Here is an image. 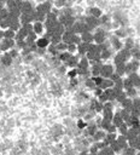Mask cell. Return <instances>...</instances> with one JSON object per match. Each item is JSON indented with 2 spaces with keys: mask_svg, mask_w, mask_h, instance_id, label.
I'll return each instance as SVG.
<instances>
[{
  "mask_svg": "<svg viewBox=\"0 0 140 155\" xmlns=\"http://www.w3.org/2000/svg\"><path fill=\"white\" fill-rule=\"evenodd\" d=\"M45 2H47V0H39V3L41 4V3H45Z\"/></svg>",
  "mask_w": 140,
  "mask_h": 155,
  "instance_id": "9f6ffc18",
  "label": "cell"
},
{
  "mask_svg": "<svg viewBox=\"0 0 140 155\" xmlns=\"http://www.w3.org/2000/svg\"><path fill=\"white\" fill-rule=\"evenodd\" d=\"M114 85H115V83L111 80V79H104L103 80V83L98 86V87H100L103 91H105L106 89H110V87H114Z\"/></svg>",
  "mask_w": 140,
  "mask_h": 155,
  "instance_id": "9a60e30c",
  "label": "cell"
},
{
  "mask_svg": "<svg viewBox=\"0 0 140 155\" xmlns=\"http://www.w3.org/2000/svg\"><path fill=\"white\" fill-rule=\"evenodd\" d=\"M53 8L58 9V10H63L65 8V0H54Z\"/></svg>",
  "mask_w": 140,
  "mask_h": 155,
  "instance_id": "83f0119b",
  "label": "cell"
},
{
  "mask_svg": "<svg viewBox=\"0 0 140 155\" xmlns=\"http://www.w3.org/2000/svg\"><path fill=\"white\" fill-rule=\"evenodd\" d=\"M115 35H116L118 39H126V38H128L127 28H124V27H120L118 29H116V30H115Z\"/></svg>",
  "mask_w": 140,
  "mask_h": 155,
  "instance_id": "4fadbf2b",
  "label": "cell"
},
{
  "mask_svg": "<svg viewBox=\"0 0 140 155\" xmlns=\"http://www.w3.org/2000/svg\"><path fill=\"white\" fill-rule=\"evenodd\" d=\"M135 155H140V151H138V153H136V154H135Z\"/></svg>",
  "mask_w": 140,
  "mask_h": 155,
  "instance_id": "94428289",
  "label": "cell"
},
{
  "mask_svg": "<svg viewBox=\"0 0 140 155\" xmlns=\"http://www.w3.org/2000/svg\"><path fill=\"white\" fill-rule=\"evenodd\" d=\"M97 155H106V153H105L104 150H99V153H98Z\"/></svg>",
  "mask_w": 140,
  "mask_h": 155,
  "instance_id": "11a10c76",
  "label": "cell"
},
{
  "mask_svg": "<svg viewBox=\"0 0 140 155\" xmlns=\"http://www.w3.org/2000/svg\"><path fill=\"white\" fill-rule=\"evenodd\" d=\"M90 59L86 57V56H84L82 58H80V61H79V65H78V68L79 69H90Z\"/></svg>",
  "mask_w": 140,
  "mask_h": 155,
  "instance_id": "7c38bea8",
  "label": "cell"
},
{
  "mask_svg": "<svg viewBox=\"0 0 140 155\" xmlns=\"http://www.w3.org/2000/svg\"><path fill=\"white\" fill-rule=\"evenodd\" d=\"M117 130H118V132H120V134H122V136H126L127 134V132H128V130H129V126L126 124V122H123L120 127H117Z\"/></svg>",
  "mask_w": 140,
  "mask_h": 155,
  "instance_id": "f1b7e54d",
  "label": "cell"
},
{
  "mask_svg": "<svg viewBox=\"0 0 140 155\" xmlns=\"http://www.w3.org/2000/svg\"><path fill=\"white\" fill-rule=\"evenodd\" d=\"M12 62H14V58L10 56L9 52H5L4 55H2V57H0V63L5 67H10L12 64Z\"/></svg>",
  "mask_w": 140,
  "mask_h": 155,
  "instance_id": "5b68a950",
  "label": "cell"
},
{
  "mask_svg": "<svg viewBox=\"0 0 140 155\" xmlns=\"http://www.w3.org/2000/svg\"><path fill=\"white\" fill-rule=\"evenodd\" d=\"M135 154H136V150L130 147H128L126 150H123V155H135Z\"/></svg>",
  "mask_w": 140,
  "mask_h": 155,
  "instance_id": "74e56055",
  "label": "cell"
},
{
  "mask_svg": "<svg viewBox=\"0 0 140 155\" xmlns=\"http://www.w3.org/2000/svg\"><path fill=\"white\" fill-rule=\"evenodd\" d=\"M111 55H112V50H111V47H110V49L104 50V51L100 52V58H102V59H109V58L111 57Z\"/></svg>",
  "mask_w": 140,
  "mask_h": 155,
  "instance_id": "484cf974",
  "label": "cell"
},
{
  "mask_svg": "<svg viewBox=\"0 0 140 155\" xmlns=\"http://www.w3.org/2000/svg\"><path fill=\"white\" fill-rule=\"evenodd\" d=\"M88 155H97V154H91V153H88Z\"/></svg>",
  "mask_w": 140,
  "mask_h": 155,
  "instance_id": "91938a15",
  "label": "cell"
},
{
  "mask_svg": "<svg viewBox=\"0 0 140 155\" xmlns=\"http://www.w3.org/2000/svg\"><path fill=\"white\" fill-rule=\"evenodd\" d=\"M2 97H3V91L0 90V98H2Z\"/></svg>",
  "mask_w": 140,
  "mask_h": 155,
  "instance_id": "680465c9",
  "label": "cell"
},
{
  "mask_svg": "<svg viewBox=\"0 0 140 155\" xmlns=\"http://www.w3.org/2000/svg\"><path fill=\"white\" fill-rule=\"evenodd\" d=\"M62 155H65V154H62Z\"/></svg>",
  "mask_w": 140,
  "mask_h": 155,
  "instance_id": "6125c7cd",
  "label": "cell"
},
{
  "mask_svg": "<svg viewBox=\"0 0 140 155\" xmlns=\"http://www.w3.org/2000/svg\"><path fill=\"white\" fill-rule=\"evenodd\" d=\"M99 22H100V26H105V24H109L110 23V17L106 16V15H103L100 18H99Z\"/></svg>",
  "mask_w": 140,
  "mask_h": 155,
  "instance_id": "836d02e7",
  "label": "cell"
},
{
  "mask_svg": "<svg viewBox=\"0 0 140 155\" xmlns=\"http://www.w3.org/2000/svg\"><path fill=\"white\" fill-rule=\"evenodd\" d=\"M126 93H127V96H128L129 98H132V100H134V98L138 96V92H136L135 87H130V89L126 90Z\"/></svg>",
  "mask_w": 140,
  "mask_h": 155,
  "instance_id": "f546056e",
  "label": "cell"
},
{
  "mask_svg": "<svg viewBox=\"0 0 140 155\" xmlns=\"http://www.w3.org/2000/svg\"><path fill=\"white\" fill-rule=\"evenodd\" d=\"M79 61H80V59L73 55L72 57L69 58V61H68L65 64H66L68 67H70V68H78V65H79Z\"/></svg>",
  "mask_w": 140,
  "mask_h": 155,
  "instance_id": "e0dca14e",
  "label": "cell"
},
{
  "mask_svg": "<svg viewBox=\"0 0 140 155\" xmlns=\"http://www.w3.org/2000/svg\"><path fill=\"white\" fill-rule=\"evenodd\" d=\"M110 148H111L116 154H118V153H121V151H122V150H121V148H120V145H118V143H117V141L111 142V143H110Z\"/></svg>",
  "mask_w": 140,
  "mask_h": 155,
  "instance_id": "d6a6232c",
  "label": "cell"
},
{
  "mask_svg": "<svg viewBox=\"0 0 140 155\" xmlns=\"http://www.w3.org/2000/svg\"><path fill=\"white\" fill-rule=\"evenodd\" d=\"M72 56H73V55L70 53V52H68V51H64V52H60V53H59L58 58H59V61H62V62L66 63V62L69 61V58L72 57Z\"/></svg>",
  "mask_w": 140,
  "mask_h": 155,
  "instance_id": "7402d4cb",
  "label": "cell"
},
{
  "mask_svg": "<svg viewBox=\"0 0 140 155\" xmlns=\"http://www.w3.org/2000/svg\"><path fill=\"white\" fill-rule=\"evenodd\" d=\"M116 131H117V127H116L114 124H111V125H110V127L108 128L106 133H116Z\"/></svg>",
  "mask_w": 140,
  "mask_h": 155,
  "instance_id": "f6af8a7d",
  "label": "cell"
},
{
  "mask_svg": "<svg viewBox=\"0 0 140 155\" xmlns=\"http://www.w3.org/2000/svg\"><path fill=\"white\" fill-rule=\"evenodd\" d=\"M76 51H78V45H75V44H68V52L74 55Z\"/></svg>",
  "mask_w": 140,
  "mask_h": 155,
  "instance_id": "d590c367",
  "label": "cell"
},
{
  "mask_svg": "<svg viewBox=\"0 0 140 155\" xmlns=\"http://www.w3.org/2000/svg\"><path fill=\"white\" fill-rule=\"evenodd\" d=\"M123 122H124V121H123V119H122V116H121L120 113H117V114L114 115V118H112V124H114L116 127H120Z\"/></svg>",
  "mask_w": 140,
  "mask_h": 155,
  "instance_id": "ffe728a7",
  "label": "cell"
},
{
  "mask_svg": "<svg viewBox=\"0 0 140 155\" xmlns=\"http://www.w3.org/2000/svg\"><path fill=\"white\" fill-rule=\"evenodd\" d=\"M9 53H10V56L15 59V58H18V50H16V49H11L10 51H9Z\"/></svg>",
  "mask_w": 140,
  "mask_h": 155,
  "instance_id": "b9f144b4",
  "label": "cell"
},
{
  "mask_svg": "<svg viewBox=\"0 0 140 155\" xmlns=\"http://www.w3.org/2000/svg\"><path fill=\"white\" fill-rule=\"evenodd\" d=\"M130 87H134L133 85V81L129 79V78H126V79H123V89L124 90H128Z\"/></svg>",
  "mask_w": 140,
  "mask_h": 155,
  "instance_id": "1f68e13d",
  "label": "cell"
},
{
  "mask_svg": "<svg viewBox=\"0 0 140 155\" xmlns=\"http://www.w3.org/2000/svg\"><path fill=\"white\" fill-rule=\"evenodd\" d=\"M138 69H140V61L133 58L126 63V74L127 75H129L132 73H136Z\"/></svg>",
  "mask_w": 140,
  "mask_h": 155,
  "instance_id": "7a4b0ae2",
  "label": "cell"
},
{
  "mask_svg": "<svg viewBox=\"0 0 140 155\" xmlns=\"http://www.w3.org/2000/svg\"><path fill=\"white\" fill-rule=\"evenodd\" d=\"M3 39H4V30L0 29V41H2Z\"/></svg>",
  "mask_w": 140,
  "mask_h": 155,
  "instance_id": "db71d44e",
  "label": "cell"
},
{
  "mask_svg": "<svg viewBox=\"0 0 140 155\" xmlns=\"http://www.w3.org/2000/svg\"><path fill=\"white\" fill-rule=\"evenodd\" d=\"M75 154H76V150L69 149V150H66V154H65V155H75Z\"/></svg>",
  "mask_w": 140,
  "mask_h": 155,
  "instance_id": "816d5d0a",
  "label": "cell"
},
{
  "mask_svg": "<svg viewBox=\"0 0 140 155\" xmlns=\"http://www.w3.org/2000/svg\"><path fill=\"white\" fill-rule=\"evenodd\" d=\"M93 78V80H94V83H96V85H97V87L103 83V80H104V78H102L100 75L99 76H92Z\"/></svg>",
  "mask_w": 140,
  "mask_h": 155,
  "instance_id": "ab89813d",
  "label": "cell"
},
{
  "mask_svg": "<svg viewBox=\"0 0 140 155\" xmlns=\"http://www.w3.org/2000/svg\"><path fill=\"white\" fill-rule=\"evenodd\" d=\"M94 92H96V96H97V97H99V96H100V95H102L104 91H103L100 87H97V89L94 90Z\"/></svg>",
  "mask_w": 140,
  "mask_h": 155,
  "instance_id": "f907efd6",
  "label": "cell"
},
{
  "mask_svg": "<svg viewBox=\"0 0 140 155\" xmlns=\"http://www.w3.org/2000/svg\"><path fill=\"white\" fill-rule=\"evenodd\" d=\"M34 56H33V53H30V55H28V56H24L23 57V61H24V63H30V62H34V58H33Z\"/></svg>",
  "mask_w": 140,
  "mask_h": 155,
  "instance_id": "7bdbcfd3",
  "label": "cell"
},
{
  "mask_svg": "<svg viewBox=\"0 0 140 155\" xmlns=\"http://www.w3.org/2000/svg\"><path fill=\"white\" fill-rule=\"evenodd\" d=\"M88 47H90V44L81 43V44L78 45V52H79L81 56H85V55H87V52H88Z\"/></svg>",
  "mask_w": 140,
  "mask_h": 155,
  "instance_id": "5bb4252c",
  "label": "cell"
},
{
  "mask_svg": "<svg viewBox=\"0 0 140 155\" xmlns=\"http://www.w3.org/2000/svg\"><path fill=\"white\" fill-rule=\"evenodd\" d=\"M124 49H128V50H132L134 46H135V44H134V40L132 39V38H126V41H124Z\"/></svg>",
  "mask_w": 140,
  "mask_h": 155,
  "instance_id": "d4e9b609",
  "label": "cell"
},
{
  "mask_svg": "<svg viewBox=\"0 0 140 155\" xmlns=\"http://www.w3.org/2000/svg\"><path fill=\"white\" fill-rule=\"evenodd\" d=\"M70 85H72L73 87L78 85V79H76V78H73V79H70Z\"/></svg>",
  "mask_w": 140,
  "mask_h": 155,
  "instance_id": "c3c4849f",
  "label": "cell"
},
{
  "mask_svg": "<svg viewBox=\"0 0 140 155\" xmlns=\"http://www.w3.org/2000/svg\"><path fill=\"white\" fill-rule=\"evenodd\" d=\"M88 16H92L94 18H100L103 16V11L97 8V6H93V8H90V11H88Z\"/></svg>",
  "mask_w": 140,
  "mask_h": 155,
  "instance_id": "30bf717a",
  "label": "cell"
},
{
  "mask_svg": "<svg viewBox=\"0 0 140 155\" xmlns=\"http://www.w3.org/2000/svg\"><path fill=\"white\" fill-rule=\"evenodd\" d=\"M138 134H139V132H138L135 128L129 127V130H128V132H127L126 137H127V139H128V141H132V139H136Z\"/></svg>",
  "mask_w": 140,
  "mask_h": 155,
  "instance_id": "ac0fdd59",
  "label": "cell"
},
{
  "mask_svg": "<svg viewBox=\"0 0 140 155\" xmlns=\"http://www.w3.org/2000/svg\"><path fill=\"white\" fill-rule=\"evenodd\" d=\"M121 106H122L123 109H127L128 112H132V109H133V100L129 98V97H127V98L121 103Z\"/></svg>",
  "mask_w": 140,
  "mask_h": 155,
  "instance_id": "2e32d148",
  "label": "cell"
},
{
  "mask_svg": "<svg viewBox=\"0 0 140 155\" xmlns=\"http://www.w3.org/2000/svg\"><path fill=\"white\" fill-rule=\"evenodd\" d=\"M98 101H99V102H102L103 104H105L106 102H109V98H108V96H106V95L103 92V93H102V95L98 97Z\"/></svg>",
  "mask_w": 140,
  "mask_h": 155,
  "instance_id": "f35d334b",
  "label": "cell"
},
{
  "mask_svg": "<svg viewBox=\"0 0 140 155\" xmlns=\"http://www.w3.org/2000/svg\"><path fill=\"white\" fill-rule=\"evenodd\" d=\"M85 85L91 90H96L97 89V85H96V83L93 80V78H87V79L85 80Z\"/></svg>",
  "mask_w": 140,
  "mask_h": 155,
  "instance_id": "cb8c5ba5",
  "label": "cell"
},
{
  "mask_svg": "<svg viewBox=\"0 0 140 155\" xmlns=\"http://www.w3.org/2000/svg\"><path fill=\"white\" fill-rule=\"evenodd\" d=\"M93 141H94V143H97V142H102V141H104V138L106 137V131H104V130H98L93 136Z\"/></svg>",
  "mask_w": 140,
  "mask_h": 155,
  "instance_id": "9c48e42d",
  "label": "cell"
},
{
  "mask_svg": "<svg viewBox=\"0 0 140 155\" xmlns=\"http://www.w3.org/2000/svg\"><path fill=\"white\" fill-rule=\"evenodd\" d=\"M104 93L108 96V98H109V102L116 101V97H117V95L115 93V91H114V89H112V87H110V89H106V90L104 91Z\"/></svg>",
  "mask_w": 140,
  "mask_h": 155,
  "instance_id": "d6986e66",
  "label": "cell"
},
{
  "mask_svg": "<svg viewBox=\"0 0 140 155\" xmlns=\"http://www.w3.org/2000/svg\"><path fill=\"white\" fill-rule=\"evenodd\" d=\"M80 35H81V40H82V43L92 44V43L94 41V38H93L92 32H85V33H82V34H80Z\"/></svg>",
  "mask_w": 140,
  "mask_h": 155,
  "instance_id": "8fae6325",
  "label": "cell"
},
{
  "mask_svg": "<svg viewBox=\"0 0 140 155\" xmlns=\"http://www.w3.org/2000/svg\"><path fill=\"white\" fill-rule=\"evenodd\" d=\"M115 73V68L110 64H103L100 69V76L104 79H110L111 75Z\"/></svg>",
  "mask_w": 140,
  "mask_h": 155,
  "instance_id": "3957f363",
  "label": "cell"
},
{
  "mask_svg": "<svg viewBox=\"0 0 140 155\" xmlns=\"http://www.w3.org/2000/svg\"><path fill=\"white\" fill-rule=\"evenodd\" d=\"M16 32L15 30H12V29H6V30H4V39H16Z\"/></svg>",
  "mask_w": 140,
  "mask_h": 155,
  "instance_id": "603a6c76",
  "label": "cell"
},
{
  "mask_svg": "<svg viewBox=\"0 0 140 155\" xmlns=\"http://www.w3.org/2000/svg\"><path fill=\"white\" fill-rule=\"evenodd\" d=\"M110 45H111V47H112V50H115V51H121L123 47H124V45H123V43L121 41V39H118L116 35H112L111 38H110Z\"/></svg>",
  "mask_w": 140,
  "mask_h": 155,
  "instance_id": "277c9868",
  "label": "cell"
},
{
  "mask_svg": "<svg viewBox=\"0 0 140 155\" xmlns=\"http://www.w3.org/2000/svg\"><path fill=\"white\" fill-rule=\"evenodd\" d=\"M110 79H111V80H112L114 83H116L117 80H120V79H121V76H120V75H118L117 73H114V74L111 75V78H110Z\"/></svg>",
  "mask_w": 140,
  "mask_h": 155,
  "instance_id": "7dc6e473",
  "label": "cell"
},
{
  "mask_svg": "<svg viewBox=\"0 0 140 155\" xmlns=\"http://www.w3.org/2000/svg\"><path fill=\"white\" fill-rule=\"evenodd\" d=\"M50 44H51V41H50V39H47L46 36L39 38V39L36 40V46L40 47V49H47V47L50 46Z\"/></svg>",
  "mask_w": 140,
  "mask_h": 155,
  "instance_id": "ba28073f",
  "label": "cell"
},
{
  "mask_svg": "<svg viewBox=\"0 0 140 155\" xmlns=\"http://www.w3.org/2000/svg\"><path fill=\"white\" fill-rule=\"evenodd\" d=\"M136 139H138V141H139V142H140V133H139V134H138V137H136Z\"/></svg>",
  "mask_w": 140,
  "mask_h": 155,
  "instance_id": "6f0895ef",
  "label": "cell"
},
{
  "mask_svg": "<svg viewBox=\"0 0 140 155\" xmlns=\"http://www.w3.org/2000/svg\"><path fill=\"white\" fill-rule=\"evenodd\" d=\"M87 127V122L84 120V119H80L79 121H78V128L79 130H85Z\"/></svg>",
  "mask_w": 140,
  "mask_h": 155,
  "instance_id": "8d00e7d4",
  "label": "cell"
},
{
  "mask_svg": "<svg viewBox=\"0 0 140 155\" xmlns=\"http://www.w3.org/2000/svg\"><path fill=\"white\" fill-rule=\"evenodd\" d=\"M127 97H128V96H127L126 91H122L121 93H118V95H117V97H116V101H117L118 103H122V102H123V101H124Z\"/></svg>",
  "mask_w": 140,
  "mask_h": 155,
  "instance_id": "e575fe53",
  "label": "cell"
},
{
  "mask_svg": "<svg viewBox=\"0 0 140 155\" xmlns=\"http://www.w3.org/2000/svg\"><path fill=\"white\" fill-rule=\"evenodd\" d=\"M117 143H118V145H120V148H121V150L123 151V150H126L128 147H129V144H128V139H127V137L126 136H122V134H120V136H117Z\"/></svg>",
  "mask_w": 140,
  "mask_h": 155,
  "instance_id": "8992f818",
  "label": "cell"
},
{
  "mask_svg": "<svg viewBox=\"0 0 140 155\" xmlns=\"http://www.w3.org/2000/svg\"><path fill=\"white\" fill-rule=\"evenodd\" d=\"M33 29H34V33H35L36 35L42 34V33H44V30H45V23H44V22H39V21H36V22H34V23H33Z\"/></svg>",
  "mask_w": 140,
  "mask_h": 155,
  "instance_id": "52a82bcc",
  "label": "cell"
},
{
  "mask_svg": "<svg viewBox=\"0 0 140 155\" xmlns=\"http://www.w3.org/2000/svg\"><path fill=\"white\" fill-rule=\"evenodd\" d=\"M36 53H39L40 56H42V55H45V52H46V49H40V47H38V50L35 51Z\"/></svg>",
  "mask_w": 140,
  "mask_h": 155,
  "instance_id": "681fc988",
  "label": "cell"
},
{
  "mask_svg": "<svg viewBox=\"0 0 140 155\" xmlns=\"http://www.w3.org/2000/svg\"><path fill=\"white\" fill-rule=\"evenodd\" d=\"M76 0H65V8H73Z\"/></svg>",
  "mask_w": 140,
  "mask_h": 155,
  "instance_id": "bcb514c9",
  "label": "cell"
},
{
  "mask_svg": "<svg viewBox=\"0 0 140 155\" xmlns=\"http://www.w3.org/2000/svg\"><path fill=\"white\" fill-rule=\"evenodd\" d=\"M68 75H69L70 79H73V78H76V75H79V74H78V68H73V70H70V71L68 73Z\"/></svg>",
  "mask_w": 140,
  "mask_h": 155,
  "instance_id": "60d3db41",
  "label": "cell"
},
{
  "mask_svg": "<svg viewBox=\"0 0 140 155\" xmlns=\"http://www.w3.org/2000/svg\"><path fill=\"white\" fill-rule=\"evenodd\" d=\"M56 47H57V51H58V52L68 51V44L64 43V41H62V43H59L58 45H56Z\"/></svg>",
  "mask_w": 140,
  "mask_h": 155,
  "instance_id": "4dcf8cb0",
  "label": "cell"
},
{
  "mask_svg": "<svg viewBox=\"0 0 140 155\" xmlns=\"http://www.w3.org/2000/svg\"><path fill=\"white\" fill-rule=\"evenodd\" d=\"M133 85H134V87H139L140 89V75L138 74V76L135 78V79L133 80Z\"/></svg>",
  "mask_w": 140,
  "mask_h": 155,
  "instance_id": "ee69618b",
  "label": "cell"
},
{
  "mask_svg": "<svg viewBox=\"0 0 140 155\" xmlns=\"http://www.w3.org/2000/svg\"><path fill=\"white\" fill-rule=\"evenodd\" d=\"M93 38H94V44H97V45H100V44L105 43L106 41V38H108L106 30L98 27L97 30H96V33L93 34Z\"/></svg>",
  "mask_w": 140,
  "mask_h": 155,
  "instance_id": "6da1fadb",
  "label": "cell"
},
{
  "mask_svg": "<svg viewBox=\"0 0 140 155\" xmlns=\"http://www.w3.org/2000/svg\"><path fill=\"white\" fill-rule=\"evenodd\" d=\"M115 73H117L120 76L124 75V74H126V64H118V65H116Z\"/></svg>",
  "mask_w": 140,
  "mask_h": 155,
  "instance_id": "4316f807",
  "label": "cell"
},
{
  "mask_svg": "<svg viewBox=\"0 0 140 155\" xmlns=\"http://www.w3.org/2000/svg\"><path fill=\"white\" fill-rule=\"evenodd\" d=\"M130 55H132V58L140 61V47H138V46L135 45V46L130 50Z\"/></svg>",
  "mask_w": 140,
  "mask_h": 155,
  "instance_id": "44dd1931",
  "label": "cell"
},
{
  "mask_svg": "<svg viewBox=\"0 0 140 155\" xmlns=\"http://www.w3.org/2000/svg\"><path fill=\"white\" fill-rule=\"evenodd\" d=\"M58 73L59 74H64L65 73V67H58Z\"/></svg>",
  "mask_w": 140,
  "mask_h": 155,
  "instance_id": "f5cc1de1",
  "label": "cell"
}]
</instances>
